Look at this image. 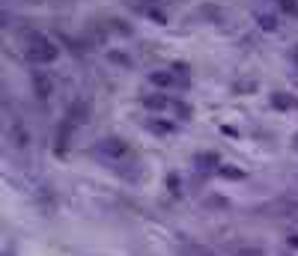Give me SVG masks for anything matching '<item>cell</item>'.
Instances as JSON below:
<instances>
[{
    "instance_id": "3",
    "label": "cell",
    "mask_w": 298,
    "mask_h": 256,
    "mask_svg": "<svg viewBox=\"0 0 298 256\" xmlns=\"http://www.w3.org/2000/svg\"><path fill=\"white\" fill-rule=\"evenodd\" d=\"M36 84H39V95H48V86H51V84H48L45 78H36Z\"/></svg>"
},
{
    "instance_id": "4",
    "label": "cell",
    "mask_w": 298,
    "mask_h": 256,
    "mask_svg": "<svg viewBox=\"0 0 298 256\" xmlns=\"http://www.w3.org/2000/svg\"><path fill=\"white\" fill-rule=\"evenodd\" d=\"M239 256H263V254H260V251H242Z\"/></svg>"
},
{
    "instance_id": "1",
    "label": "cell",
    "mask_w": 298,
    "mask_h": 256,
    "mask_svg": "<svg viewBox=\"0 0 298 256\" xmlns=\"http://www.w3.org/2000/svg\"><path fill=\"white\" fill-rule=\"evenodd\" d=\"M27 57L33 60V63H48V60H54L57 57V48L45 39V36H39V33H33L30 36V48H27Z\"/></svg>"
},
{
    "instance_id": "2",
    "label": "cell",
    "mask_w": 298,
    "mask_h": 256,
    "mask_svg": "<svg viewBox=\"0 0 298 256\" xmlns=\"http://www.w3.org/2000/svg\"><path fill=\"white\" fill-rule=\"evenodd\" d=\"M182 256H215V254L206 251V248H200V245H185V248H182Z\"/></svg>"
}]
</instances>
